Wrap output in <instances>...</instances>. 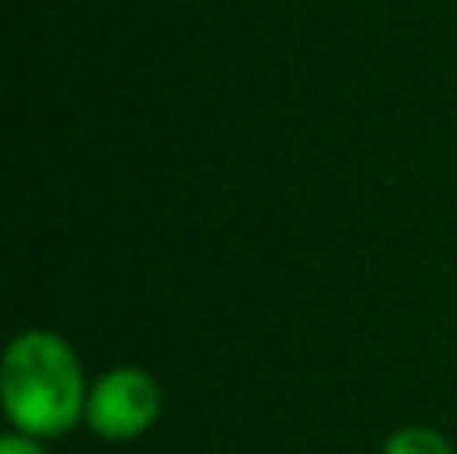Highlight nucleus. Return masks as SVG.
<instances>
[{"label": "nucleus", "mask_w": 457, "mask_h": 454, "mask_svg": "<svg viewBox=\"0 0 457 454\" xmlns=\"http://www.w3.org/2000/svg\"><path fill=\"white\" fill-rule=\"evenodd\" d=\"M386 454H453L450 442L437 431H426V426H410V431H397L394 439L386 442Z\"/></svg>", "instance_id": "obj_3"}, {"label": "nucleus", "mask_w": 457, "mask_h": 454, "mask_svg": "<svg viewBox=\"0 0 457 454\" xmlns=\"http://www.w3.org/2000/svg\"><path fill=\"white\" fill-rule=\"evenodd\" d=\"M0 402L8 423L29 439H53L85 418L88 391L77 354L64 338L48 330H29L4 354Z\"/></svg>", "instance_id": "obj_1"}, {"label": "nucleus", "mask_w": 457, "mask_h": 454, "mask_svg": "<svg viewBox=\"0 0 457 454\" xmlns=\"http://www.w3.org/2000/svg\"><path fill=\"white\" fill-rule=\"evenodd\" d=\"M161 415V386L145 370H112L88 391L85 423L101 439H137Z\"/></svg>", "instance_id": "obj_2"}, {"label": "nucleus", "mask_w": 457, "mask_h": 454, "mask_svg": "<svg viewBox=\"0 0 457 454\" xmlns=\"http://www.w3.org/2000/svg\"><path fill=\"white\" fill-rule=\"evenodd\" d=\"M0 454H45V450L37 447V439L12 431V434H4V439H0Z\"/></svg>", "instance_id": "obj_4"}]
</instances>
